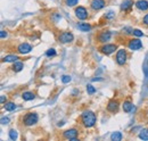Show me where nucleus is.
Here are the masks:
<instances>
[{"label":"nucleus","instance_id":"nucleus-1","mask_svg":"<svg viewBox=\"0 0 148 141\" xmlns=\"http://www.w3.org/2000/svg\"><path fill=\"white\" fill-rule=\"evenodd\" d=\"M80 122H81V124L84 127L90 129V127L95 126L96 123H97V116H96V114L93 112H91V110H86V112H83L81 114Z\"/></svg>","mask_w":148,"mask_h":141},{"label":"nucleus","instance_id":"nucleus-2","mask_svg":"<svg viewBox=\"0 0 148 141\" xmlns=\"http://www.w3.org/2000/svg\"><path fill=\"white\" fill-rule=\"evenodd\" d=\"M38 121H39V115L36 112L26 113L22 118V123L24 124L25 126H33V125H36L38 123Z\"/></svg>","mask_w":148,"mask_h":141},{"label":"nucleus","instance_id":"nucleus-3","mask_svg":"<svg viewBox=\"0 0 148 141\" xmlns=\"http://www.w3.org/2000/svg\"><path fill=\"white\" fill-rule=\"evenodd\" d=\"M117 50V44L116 43H104L101 47H99V51L106 56H110L113 53Z\"/></svg>","mask_w":148,"mask_h":141},{"label":"nucleus","instance_id":"nucleus-4","mask_svg":"<svg viewBox=\"0 0 148 141\" xmlns=\"http://www.w3.org/2000/svg\"><path fill=\"white\" fill-rule=\"evenodd\" d=\"M127 59H128V53L125 49H119L116 56H115V60L120 66H123L127 64Z\"/></svg>","mask_w":148,"mask_h":141},{"label":"nucleus","instance_id":"nucleus-5","mask_svg":"<svg viewBox=\"0 0 148 141\" xmlns=\"http://www.w3.org/2000/svg\"><path fill=\"white\" fill-rule=\"evenodd\" d=\"M77 137H79V131L76 129H69V130L63 132V138L66 139V140L76 141Z\"/></svg>","mask_w":148,"mask_h":141},{"label":"nucleus","instance_id":"nucleus-6","mask_svg":"<svg viewBox=\"0 0 148 141\" xmlns=\"http://www.w3.org/2000/svg\"><path fill=\"white\" fill-rule=\"evenodd\" d=\"M74 40V35L71 32H67V31H64V32H60L58 35V41L60 43H71Z\"/></svg>","mask_w":148,"mask_h":141},{"label":"nucleus","instance_id":"nucleus-7","mask_svg":"<svg viewBox=\"0 0 148 141\" xmlns=\"http://www.w3.org/2000/svg\"><path fill=\"white\" fill-rule=\"evenodd\" d=\"M74 13H75L76 18H79V19H81V21H84V19H87V18L89 17V13H88L87 8L83 7V6L76 7L75 10H74Z\"/></svg>","mask_w":148,"mask_h":141},{"label":"nucleus","instance_id":"nucleus-8","mask_svg":"<svg viewBox=\"0 0 148 141\" xmlns=\"http://www.w3.org/2000/svg\"><path fill=\"white\" fill-rule=\"evenodd\" d=\"M128 48L130 50H139L143 48V42L138 39V38H133L130 39L128 41Z\"/></svg>","mask_w":148,"mask_h":141},{"label":"nucleus","instance_id":"nucleus-9","mask_svg":"<svg viewBox=\"0 0 148 141\" xmlns=\"http://www.w3.org/2000/svg\"><path fill=\"white\" fill-rule=\"evenodd\" d=\"M16 50L21 55H26V53H30L32 51V46L30 43H27V42H23V43L17 46Z\"/></svg>","mask_w":148,"mask_h":141},{"label":"nucleus","instance_id":"nucleus-10","mask_svg":"<svg viewBox=\"0 0 148 141\" xmlns=\"http://www.w3.org/2000/svg\"><path fill=\"white\" fill-rule=\"evenodd\" d=\"M112 38V32L110 31H103L97 35V41L100 43H107Z\"/></svg>","mask_w":148,"mask_h":141},{"label":"nucleus","instance_id":"nucleus-11","mask_svg":"<svg viewBox=\"0 0 148 141\" xmlns=\"http://www.w3.org/2000/svg\"><path fill=\"white\" fill-rule=\"evenodd\" d=\"M105 6H106L105 0H91V2H90V8L95 12L103 9Z\"/></svg>","mask_w":148,"mask_h":141},{"label":"nucleus","instance_id":"nucleus-12","mask_svg":"<svg viewBox=\"0 0 148 141\" xmlns=\"http://www.w3.org/2000/svg\"><path fill=\"white\" fill-rule=\"evenodd\" d=\"M119 107H120V104H119V101L117 100H115V99H112L108 101V104H107V110L110 112V113H117V110H119Z\"/></svg>","mask_w":148,"mask_h":141},{"label":"nucleus","instance_id":"nucleus-13","mask_svg":"<svg viewBox=\"0 0 148 141\" xmlns=\"http://www.w3.org/2000/svg\"><path fill=\"white\" fill-rule=\"evenodd\" d=\"M136 7L139 9V10H148V1L147 0H138L136 2Z\"/></svg>","mask_w":148,"mask_h":141},{"label":"nucleus","instance_id":"nucleus-14","mask_svg":"<svg viewBox=\"0 0 148 141\" xmlns=\"http://www.w3.org/2000/svg\"><path fill=\"white\" fill-rule=\"evenodd\" d=\"M132 6H133V1L132 0H124L122 2V5H121V10H123V12H130L131 8H132Z\"/></svg>","mask_w":148,"mask_h":141},{"label":"nucleus","instance_id":"nucleus-15","mask_svg":"<svg viewBox=\"0 0 148 141\" xmlns=\"http://www.w3.org/2000/svg\"><path fill=\"white\" fill-rule=\"evenodd\" d=\"M22 98L25 101H30V100H33L36 98V93L32 92V91H25V92L22 93Z\"/></svg>","mask_w":148,"mask_h":141},{"label":"nucleus","instance_id":"nucleus-16","mask_svg":"<svg viewBox=\"0 0 148 141\" xmlns=\"http://www.w3.org/2000/svg\"><path fill=\"white\" fill-rule=\"evenodd\" d=\"M19 59V57L17 55H7L2 58V62H6V63H15Z\"/></svg>","mask_w":148,"mask_h":141},{"label":"nucleus","instance_id":"nucleus-17","mask_svg":"<svg viewBox=\"0 0 148 141\" xmlns=\"http://www.w3.org/2000/svg\"><path fill=\"white\" fill-rule=\"evenodd\" d=\"M77 29L81 32H88V31L91 30V25L89 23H79L77 24Z\"/></svg>","mask_w":148,"mask_h":141},{"label":"nucleus","instance_id":"nucleus-18","mask_svg":"<svg viewBox=\"0 0 148 141\" xmlns=\"http://www.w3.org/2000/svg\"><path fill=\"white\" fill-rule=\"evenodd\" d=\"M16 108H17V105L15 103H13V101H8V103L6 101V104H3V109L7 110V112H13Z\"/></svg>","mask_w":148,"mask_h":141},{"label":"nucleus","instance_id":"nucleus-19","mask_svg":"<svg viewBox=\"0 0 148 141\" xmlns=\"http://www.w3.org/2000/svg\"><path fill=\"white\" fill-rule=\"evenodd\" d=\"M13 72H15V73H17V72H21V70L24 68V65H23V63L22 62H15L14 64H13V66L10 67Z\"/></svg>","mask_w":148,"mask_h":141},{"label":"nucleus","instance_id":"nucleus-20","mask_svg":"<svg viewBox=\"0 0 148 141\" xmlns=\"http://www.w3.org/2000/svg\"><path fill=\"white\" fill-rule=\"evenodd\" d=\"M122 109H123V112H125V113H130V112L133 109V104L130 103V101H124L123 105H122Z\"/></svg>","mask_w":148,"mask_h":141},{"label":"nucleus","instance_id":"nucleus-21","mask_svg":"<svg viewBox=\"0 0 148 141\" xmlns=\"http://www.w3.org/2000/svg\"><path fill=\"white\" fill-rule=\"evenodd\" d=\"M123 139V136H122V133L121 132H119V131H116V132H113L111 134V140L112 141H121Z\"/></svg>","mask_w":148,"mask_h":141},{"label":"nucleus","instance_id":"nucleus-22","mask_svg":"<svg viewBox=\"0 0 148 141\" xmlns=\"http://www.w3.org/2000/svg\"><path fill=\"white\" fill-rule=\"evenodd\" d=\"M139 139L141 140H148V129H143L140 132H139Z\"/></svg>","mask_w":148,"mask_h":141},{"label":"nucleus","instance_id":"nucleus-23","mask_svg":"<svg viewBox=\"0 0 148 141\" xmlns=\"http://www.w3.org/2000/svg\"><path fill=\"white\" fill-rule=\"evenodd\" d=\"M8 136H9V138H10V140H16L17 138H18V134H17V131L16 130H14V129H12V130H9V132H8Z\"/></svg>","mask_w":148,"mask_h":141},{"label":"nucleus","instance_id":"nucleus-24","mask_svg":"<svg viewBox=\"0 0 148 141\" xmlns=\"http://www.w3.org/2000/svg\"><path fill=\"white\" fill-rule=\"evenodd\" d=\"M79 0H65V5L67 7H74L75 5H77Z\"/></svg>","mask_w":148,"mask_h":141},{"label":"nucleus","instance_id":"nucleus-25","mask_svg":"<svg viewBox=\"0 0 148 141\" xmlns=\"http://www.w3.org/2000/svg\"><path fill=\"white\" fill-rule=\"evenodd\" d=\"M87 92H88V94H93L96 92V88L91 84H88L87 86Z\"/></svg>","mask_w":148,"mask_h":141},{"label":"nucleus","instance_id":"nucleus-26","mask_svg":"<svg viewBox=\"0 0 148 141\" xmlns=\"http://www.w3.org/2000/svg\"><path fill=\"white\" fill-rule=\"evenodd\" d=\"M72 81V77L70 75H63L62 76V82L63 83H70Z\"/></svg>","mask_w":148,"mask_h":141},{"label":"nucleus","instance_id":"nucleus-27","mask_svg":"<svg viewBox=\"0 0 148 141\" xmlns=\"http://www.w3.org/2000/svg\"><path fill=\"white\" fill-rule=\"evenodd\" d=\"M132 34L134 35V36H137V38H140V36H143V35H144V33H143L140 30H138V29H133Z\"/></svg>","mask_w":148,"mask_h":141},{"label":"nucleus","instance_id":"nucleus-28","mask_svg":"<svg viewBox=\"0 0 148 141\" xmlns=\"http://www.w3.org/2000/svg\"><path fill=\"white\" fill-rule=\"evenodd\" d=\"M46 56L47 57H55L56 56V50L55 49H49V50H47V53H46Z\"/></svg>","mask_w":148,"mask_h":141},{"label":"nucleus","instance_id":"nucleus-29","mask_svg":"<svg viewBox=\"0 0 148 141\" xmlns=\"http://www.w3.org/2000/svg\"><path fill=\"white\" fill-rule=\"evenodd\" d=\"M9 122H10L9 117H5V116H3V117H1V124H2V125H5V124H8Z\"/></svg>","mask_w":148,"mask_h":141},{"label":"nucleus","instance_id":"nucleus-30","mask_svg":"<svg viewBox=\"0 0 148 141\" xmlns=\"http://www.w3.org/2000/svg\"><path fill=\"white\" fill-rule=\"evenodd\" d=\"M143 24L148 26V14H146V15L144 16V18H143Z\"/></svg>","mask_w":148,"mask_h":141},{"label":"nucleus","instance_id":"nucleus-31","mask_svg":"<svg viewBox=\"0 0 148 141\" xmlns=\"http://www.w3.org/2000/svg\"><path fill=\"white\" fill-rule=\"evenodd\" d=\"M0 35H1V39H5V38L8 36V33H7L6 31H1V32H0Z\"/></svg>","mask_w":148,"mask_h":141},{"label":"nucleus","instance_id":"nucleus-32","mask_svg":"<svg viewBox=\"0 0 148 141\" xmlns=\"http://www.w3.org/2000/svg\"><path fill=\"white\" fill-rule=\"evenodd\" d=\"M0 100H1V104L3 105V104H6L5 101H7V98H6L5 96H1V97H0Z\"/></svg>","mask_w":148,"mask_h":141},{"label":"nucleus","instance_id":"nucleus-33","mask_svg":"<svg viewBox=\"0 0 148 141\" xmlns=\"http://www.w3.org/2000/svg\"><path fill=\"white\" fill-rule=\"evenodd\" d=\"M114 15H115V14H114L113 12H110V13L106 15V18H113L114 17Z\"/></svg>","mask_w":148,"mask_h":141}]
</instances>
